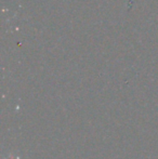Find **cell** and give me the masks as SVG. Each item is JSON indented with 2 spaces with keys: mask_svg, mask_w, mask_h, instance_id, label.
Returning a JSON list of instances; mask_svg holds the SVG:
<instances>
[{
  "mask_svg": "<svg viewBox=\"0 0 158 159\" xmlns=\"http://www.w3.org/2000/svg\"><path fill=\"white\" fill-rule=\"evenodd\" d=\"M7 159H19L17 157H12V156H10V157H8Z\"/></svg>",
  "mask_w": 158,
  "mask_h": 159,
  "instance_id": "cell-1",
  "label": "cell"
}]
</instances>
